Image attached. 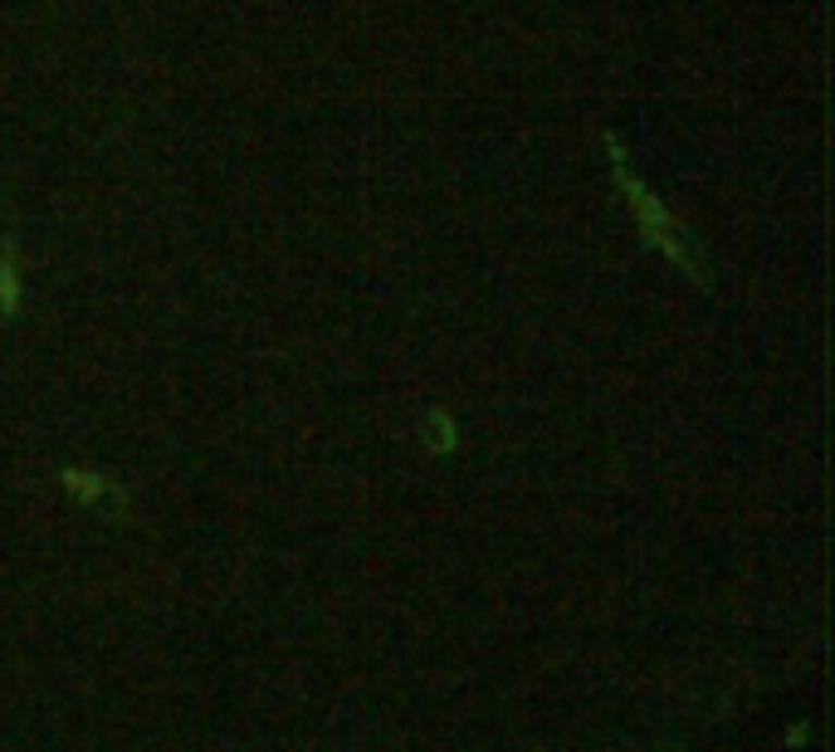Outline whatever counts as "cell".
<instances>
[{
	"label": "cell",
	"instance_id": "obj_1",
	"mask_svg": "<svg viewBox=\"0 0 835 752\" xmlns=\"http://www.w3.org/2000/svg\"><path fill=\"white\" fill-rule=\"evenodd\" d=\"M616 172H621V182H626V196H630V206H636V215H640V225H646V235L655 239V245H665L674 259H679V239L670 235V220H665V210H660V200L650 196L646 186L636 182V176L626 172V157L616 152Z\"/></svg>",
	"mask_w": 835,
	"mask_h": 752
},
{
	"label": "cell",
	"instance_id": "obj_2",
	"mask_svg": "<svg viewBox=\"0 0 835 752\" xmlns=\"http://www.w3.org/2000/svg\"><path fill=\"white\" fill-rule=\"evenodd\" d=\"M20 298V284H15V264H10V245H0V313H10Z\"/></svg>",
	"mask_w": 835,
	"mask_h": 752
}]
</instances>
